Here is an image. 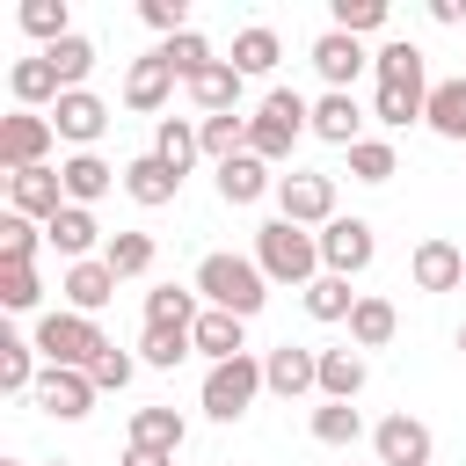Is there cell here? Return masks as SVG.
I'll return each mask as SVG.
<instances>
[{"instance_id":"obj_1","label":"cell","mask_w":466,"mask_h":466,"mask_svg":"<svg viewBox=\"0 0 466 466\" xmlns=\"http://www.w3.org/2000/svg\"><path fill=\"white\" fill-rule=\"evenodd\" d=\"M197 299L204 306H218V313H233V320H255L262 313V299H269V277H262V262L255 255H233V248H211L204 262H197Z\"/></svg>"},{"instance_id":"obj_2","label":"cell","mask_w":466,"mask_h":466,"mask_svg":"<svg viewBox=\"0 0 466 466\" xmlns=\"http://www.w3.org/2000/svg\"><path fill=\"white\" fill-rule=\"evenodd\" d=\"M313 131V102L299 95V87H269L262 102H255V116H248V153L255 160H291V146Z\"/></svg>"},{"instance_id":"obj_3","label":"cell","mask_w":466,"mask_h":466,"mask_svg":"<svg viewBox=\"0 0 466 466\" xmlns=\"http://www.w3.org/2000/svg\"><path fill=\"white\" fill-rule=\"evenodd\" d=\"M255 262H262L269 284L306 291V284L320 277V233H306V226H291V218H262V226H255Z\"/></svg>"},{"instance_id":"obj_4","label":"cell","mask_w":466,"mask_h":466,"mask_svg":"<svg viewBox=\"0 0 466 466\" xmlns=\"http://www.w3.org/2000/svg\"><path fill=\"white\" fill-rule=\"evenodd\" d=\"M29 342H36V357H44V364H58V371H87V364L109 350V335H102L87 313H73V306H51V313H36Z\"/></svg>"},{"instance_id":"obj_5","label":"cell","mask_w":466,"mask_h":466,"mask_svg":"<svg viewBox=\"0 0 466 466\" xmlns=\"http://www.w3.org/2000/svg\"><path fill=\"white\" fill-rule=\"evenodd\" d=\"M255 393H269V386H262V357L248 350V357H233V364H211V371H204L197 408H204L211 422H240V415L255 408Z\"/></svg>"},{"instance_id":"obj_6","label":"cell","mask_w":466,"mask_h":466,"mask_svg":"<svg viewBox=\"0 0 466 466\" xmlns=\"http://www.w3.org/2000/svg\"><path fill=\"white\" fill-rule=\"evenodd\" d=\"M277 218H291V226H328V218H342L335 211V175H320V167H291V175H277Z\"/></svg>"},{"instance_id":"obj_7","label":"cell","mask_w":466,"mask_h":466,"mask_svg":"<svg viewBox=\"0 0 466 466\" xmlns=\"http://www.w3.org/2000/svg\"><path fill=\"white\" fill-rule=\"evenodd\" d=\"M51 146H58V131H51L44 109H15V116H0V167H7V175L51 167Z\"/></svg>"},{"instance_id":"obj_8","label":"cell","mask_w":466,"mask_h":466,"mask_svg":"<svg viewBox=\"0 0 466 466\" xmlns=\"http://www.w3.org/2000/svg\"><path fill=\"white\" fill-rule=\"evenodd\" d=\"M371 255H379V233H371V218H328L320 226V269L328 277H364L371 269Z\"/></svg>"},{"instance_id":"obj_9","label":"cell","mask_w":466,"mask_h":466,"mask_svg":"<svg viewBox=\"0 0 466 466\" xmlns=\"http://www.w3.org/2000/svg\"><path fill=\"white\" fill-rule=\"evenodd\" d=\"M371 459L379 466H437V437H430V422L422 415H386V422H371Z\"/></svg>"},{"instance_id":"obj_10","label":"cell","mask_w":466,"mask_h":466,"mask_svg":"<svg viewBox=\"0 0 466 466\" xmlns=\"http://www.w3.org/2000/svg\"><path fill=\"white\" fill-rule=\"evenodd\" d=\"M408 284L415 291H466V248L459 240H444V233H422L415 240V255H408Z\"/></svg>"},{"instance_id":"obj_11","label":"cell","mask_w":466,"mask_h":466,"mask_svg":"<svg viewBox=\"0 0 466 466\" xmlns=\"http://www.w3.org/2000/svg\"><path fill=\"white\" fill-rule=\"evenodd\" d=\"M262 386H269L277 400H306V393H320V350H306V342H277V350H262Z\"/></svg>"},{"instance_id":"obj_12","label":"cell","mask_w":466,"mask_h":466,"mask_svg":"<svg viewBox=\"0 0 466 466\" xmlns=\"http://www.w3.org/2000/svg\"><path fill=\"white\" fill-rule=\"evenodd\" d=\"M51 131H58L73 153H95V138L109 131V102H102L95 87H66L58 109H51Z\"/></svg>"},{"instance_id":"obj_13","label":"cell","mask_w":466,"mask_h":466,"mask_svg":"<svg viewBox=\"0 0 466 466\" xmlns=\"http://www.w3.org/2000/svg\"><path fill=\"white\" fill-rule=\"evenodd\" d=\"M306 58H313V73L335 87V95H350L357 87V73L371 66V51H364V36H342V29H320L313 44H306Z\"/></svg>"},{"instance_id":"obj_14","label":"cell","mask_w":466,"mask_h":466,"mask_svg":"<svg viewBox=\"0 0 466 466\" xmlns=\"http://www.w3.org/2000/svg\"><path fill=\"white\" fill-rule=\"evenodd\" d=\"M29 400H36L51 422H80L102 393H95V379H87V371H58V364H44V379H36V393H29Z\"/></svg>"},{"instance_id":"obj_15","label":"cell","mask_w":466,"mask_h":466,"mask_svg":"<svg viewBox=\"0 0 466 466\" xmlns=\"http://www.w3.org/2000/svg\"><path fill=\"white\" fill-rule=\"evenodd\" d=\"M7 95H15V109H58V95H66V80H58V66L44 58V51H29V58H15L7 66Z\"/></svg>"},{"instance_id":"obj_16","label":"cell","mask_w":466,"mask_h":466,"mask_svg":"<svg viewBox=\"0 0 466 466\" xmlns=\"http://www.w3.org/2000/svg\"><path fill=\"white\" fill-rule=\"evenodd\" d=\"M58 182H66V204H87L95 211L109 189H124V167H109L102 153H66L58 160Z\"/></svg>"},{"instance_id":"obj_17","label":"cell","mask_w":466,"mask_h":466,"mask_svg":"<svg viewBox=\"0 0 466 466\" xmlns=\"http://www.w3.org/2000/svg\"><path fill=\"white\" fill-rule=\"evenodd\" d=\"M7 211H22V218H36V226H51V218L66 211V182H58V167L7 175Z\"/></svg>"},{"instance_id":"obj_18","label":"cell","mask_w":466,"mask_h":466,"mask_svg":"<svg viewBox=\"0 0 466 466\" xmlns=\"http://www.w3.org/2000/svg\"><path fill=\"white\" fill-rule=\"evenodd\" d=\"M182 80H175V66L160 58V51H146V58H131V73H124V109H138V116H153V109H167V95H175Z\"/></svg>"},{"instance_id":"obj_19","label":"cell","mask_w":466,"mask_h":466,"mask_svg":"<svg viewBox=\"0 0 466 466\" xmlns=\"http://www.w3.org/2000/svg\"><path fill=\"white\" fill-rule=\"evenodd\" d=\"M124 197H131L138 211H160V204L182 197V175H175L160 153H138V160H124Z\"/></svg>"},{"instance_id":"obj_20","label":"cell","mask_w":466,"mask_h":466,"mask_svg":"<svg viewBox=\"0 0 466 466\" xmlns=\"http://www.w3.org/2000/svg\"><path fill=\"white\" fill-rule=\"evenodd\" d=\"M313 138L350 153V146L364 138V109H357V95H335V87H320V95H313Z\"/></svg>"},{"instance_id":"obj_21","label":"cell","mask_w":466,"mask_h":466,"mask_svg":"<svg viewBox=\"0 0 466 466\" xmlns=\"http://www.w3.org/2000/svg\"><path fill=\"white\" fill-rule=\"evenodd\" d=\"M58 291H66V306H73V313H87V320H95V313L116 299V269H109L102 255H95V262H66V284H58Z\"/></svg>"},{"instance_id":"obj_22","label":"cell","mask_w":466,"mask_h":466,"mask_svg":"<svg viewBox=\"0 0 466 466\" xmlns=\"http://www.w3.org/2000/svg\"><path fill=\"white\" fill-rule=\"evenodd\" d=\"M371 73H379V87H430V58H422V44H408V36H386V44L371 51Z\"/></svg>"},{"instance_id":"obj_23","label":"cell","mask_w":466,"mask_h":466,"mask_svg":"<svg viewBox=\"0 0 466 466\" xmlns=\"http://www.w3.org/2000/svg\"><path fill=\"white\" fill-rule=\"evenodd\" d=\"M240 95H248V80L233 73V58H218V66H204V73L189 80L197 116H233V109H240Z\"/></svg>"},{"instance_id":"obj_24","label":"cell","mask_w":466,"mask_h":466,"mask_svg":"<svg viewBox=\"0 0 466 466\" xmlns=\"http://www.w3.org/2000/svg\"><path fill=\"white\" fill-rule=\"evenodd\" d=\"M44 240H51L66 262H95V240H102V226H95V211H87V204H66V211L44 226Z\"/></svg>"},{"instance_id":"obj_25","label":"cell","mask_w":466,"mask_h":466,"mask_svg":"<svg viewBox=\"0 0 466 466\" xmlns=\"http://www.w3.org/2000/svg\"><path fill=\"white\" fill-rule=\"evenodd\" d=\"M197 357H211V364H233V357H248V320H233V313L204 306V313H197Z\"/></svg>"},{"instance_id":"obj_26","label":"cell","mask_w":466,"mask_h":466,"mask_svg":"<svg viewBox=\"0 0 466 466\" xmlns=\"http://www.w3.org/2000/svg\"><path fill=\"white\" fill-rule=\"evenodd\" d=\"M131 444L138 451H182L189 444V422H182V408H131Z\"/></svg>"},{"instance_id":"obj_27","label":"cell","mask_w":466,"mask_h":466,"mask_svg":"<svg viewBox=\"0 0 466 466\" xmlns=\"http://www.w3.org/2000/svg\"><path fill=\"white\" fill-rule=\"evenodd\" d=\"M277 58H284V36H277L269 22H248V29L233 36V73H240V80H262V73H277Z\"/></svg>"},{"instance_id":"obj_28","label":"cell","mask_w":466,"mask_h":466,"mask_svg":"<svg viewBox=\"0 0 466 466\" xmlns=\"http://www.w3.org/2000/svg\"><path fill=\"white\" fill-rule=\"evenodd\" d=\"M277 189V175H269V160H255V153H233L226 167H218V197L226 204H262Z\"/></svg>"},{"instance_id":"obj_29","label":"cell","mask_w":466,"mask_h":466,"mask_svg":"<svg viewBox=\"0 0 466 466\" xmlns=\"http://www.w3.org/2000/svg\"><path fill=\"white\" fill-rule=\"evenodd\" d=\"M393 335H400V313H393V299L364 291V299H357V313H350V350H386Z\"/></svg>"},{"instance_id":"obj_30","label":"cell","mask_w":466,"mask_h":466,"mask_svg":"<svg viewBox=\"0 0 466 466\" xmlns=\"http://www.w3.org/2000/svg\"><path fill=\"white\" fill-rule=\"evenodd\" d=\"M422 124H430L437 138L466 146V73H451V80H437V87H430V109H422Z\"/></svg>"},{"instance_id":"obj_31","label":"cell","mask_w":466,"mask_h":466,"mask_svg":"<svg viewBox=\"0 0 466 466\" xmlns=\"http://www.w3.org/2000/svg\"><path fill=\"white\" fill-rule=\"evenodd\" d=\"M197 313H204L197 284H153L146 291V328H197Z\"/></svg>"},{"instance_id":"obj_32","label":"cell","mask_w":466,"mask_h":466,"mask_svg":"<svg viewBox=\"0 0 466 466\" xmlns=\"http://www.w3.org/2000/svg\"><path fill=\"white\" fill-rule=\"evenodd\" d=\"M371 379L364 350H320V400H357Z\"/></svg>"},{"instance_id":"obj_33","label":"cell","mask_w":466,"mask_h":466,"mask_svg":"<svg viewBox=\"0 0 466 466\" xmlns=\"http://www.w3.org/2000/svg\"><path fill=\"white\" fill-rule=\"evenodd\" d=\"M306 430H313V444H328V451H350V444L364 437V415H357V400H320V408L306 415Z\"/></svg>"},{"instance_id":"obj_34","label":"cell","mask_w":466,"mask_h":466,"mask_svg":"<svg viewBox=\"0 0 466 466\" xmlns=\"http://www.w3.org/2000/svg\"><path fill=\"white\" fill-rule=\"evenodd\" d=\"M437 87V80H430ZM430 87H371V124H386V131H408V124H422V109H430Z\"/></svg>"},{"instance_id":"obj_35","label":"cell","mask_w":466,"mask_h":466,"mask_svg":"<svg viewBox=\"0 0 466 466\" xmlns=\"http://www.w3.org/2000/svg\"><path fill=\"white\" fill-rule=\"evenodd\" d=\"M153 153L175 167V175H189L197 160H204V138H197V116H160V131H153Z\"/></svg>"},{"instance_id":"obj_36","label":"cell","mask_w":466,"mask_h":466,"mask_svg":"<svg viewBox=\"0 0 466 466\" xmlns=\"http://www.w3.org/2000/svg\"><path fill=\"white\" fill-rule=\"evenodd\" d=\"M44 379V357L29 335H0V393H36Z\"/></svg>"},{"instance_id":"obj_37","label":"cell","mask_w":466,"mask_h":466,"mask_svg":"<svg viewBox=\"0 0 466 466\" xmlns=\"http://www.w3.org/2000/svg\"><path fill=\"white\" fill-rule=\"evenodd\" d=\"M299 299H306V313H313V320L328 328V320H350L364 291H350V277H328V269H320V277H313V284H306Z\"/></svg>"},{"instance_id":"obj_38","label":"cell","mask_w":466,"mask_h":466,"mask_svg":"<svg viewBox=\"0 0 466 466\" xmlns=\"http://www.w3.org/2000/svg\"><path fill=\"white\" fill-rule=\"evenodd\" d=\"M182 357H197V328H138V364L175 371Z\"/></svg>"},{"instance_id":"obj_39","label":"cell","mask_w":466,"mask_h":466,"mask_svg":"<svg viewBox=\"0 0 466 466\" xmlns=\"http://www.w3.org/2000/svg\"><path fill=\"white\" fill-rule=\"evenodd\" d=\"M197 138H204V160L226 167L233 153H248V116H240V109H233V116H197Z\"/></svg>"},{"instance_id":"obj_40","label":"cell","mask_w":466,"mask_h":466,"mask_svg":"<svg viewBox=\"0 0 466 466\" xmlns=\"http://www.w3.org/2000/svg\"><path fill=\"white\" fill-rule=\"evenodd\" d=\"M15 22H22L44 51H51L58 36H73V7H66V0H22V7H15Z\"/></svg>"},{"instance_id":"obj_41","label":"cell","mask_w":466,"mask_h":466,"mask_svg":"<svg viewBox=\"0 0 466 466\" xmlns=\"http://www.w3.org/2000/svg\"><path fill=\"white\" fill-rule=\"evenodd\" d=\"M102 262L116 269V284H124V277H146V269H153V233H109V240H102Z\"/></svg>"},{"instance_id":"obj_42","label":"cell","mask_w":466,"mask_h":466,"mask_svg":"<svg viewBox=\"0 0 466 466\" xmlns=\"http://www.w3.org/2000/svg\"><path fill=\"white\" fill-rule=\"evenodd\" d=\"M0 306H7V313H36V306H44L36 262H0Z\"/></svg>"},{"instance_id":"obj_43","label":"cell","mask_w":466,"mask_h":466,"mask_svg":"<svg viewBox=\"0 0 466 466\" xmlns=\"http://www.w3.org/2000/svg\"><path fill=\"white\" fill-rule=\"evenodd\" d=\"M160 58L175 66V80H182V87H189V80H197L204 66H218V51H211V44L197 36V29H182V36H167V44H160Z\"/></svg>"},{"instance_id":"obj_44","label":"cell","mask_w":466,"mask_h":466,"mask_svg":"<svg viewBox=\"0 0 466 466\" xmlns=\"http://www.w3.org/2000/svg\"><path fill=\"white\" fill-rule=\"evenodd\" d=\"M400 175V153L386 138H357L350 146V182H393Z\"/></svg>"},{"instance_id":"obj_45","label":"cell","mask_w":466,"mask_h":466,"mask_svg":"<svg viewBox=\"0 0 466 466\" xmlns=\"http://www.w3.org/2000/svg\"><path fill=\"white\" fill-rule=\"evenodd\" d=\"M44 58L58 66V80H66V87H87V73H95V44H87L80 29H73V36H58Z\"/></svg>"},{"instance_id":"obj_46","label":"cell","mask_w":466,"mask_h":466,"mask_svg":"<svg viewBox=\"0 0 466 466\" xmlns=\"http://www.w3.org/2000/svg\"><path fill=\"white\" fill-rule=\"evenodd\" d=\"M36 248H44V226L22 211H0V262H36Z\"/></svg>"},{"instance_id":"obj_47","label":"cell","mask_w":466,"mask_h":466,"mask_svg":"<svg viewBox=\"0 0 466 466\" xmlns=\"http://www.w3.org/2000/svg\"><path fill=\"white\" fill-rule=\"evenodd\" d=\"M328 29L371 36V29H386V0H335V7H328Z\"/></svg>"},{"instance_id":"obj_48","label":"cell","mask_w":466,"mask_h":466,"mask_svg":"<svg viewBox=\"0 0 466 466\" xmlns=\"http://www.w3.org/2000/svg\"><path fill=\"white\" fill-rule=\"evenodd\" d=\"M87 379H95V393H124V386H131V379H138V357H131V350H116V342H109V350H102V357H95V364H87Z\"/></svg>"},{"instance_id":"obj_49","label":"cell","mask_w":466,"mask_h":466,"mask_svg":"<svg viewBox=\"0 0 466 466\" xmlns=\"http://www.w3.org/2000/svg\"><path fill=\"white\" fill-rule=\"evenodd\" d=\"M138 22H146V29H160V44H167V36H182V29H189V7H182V0H138Z\"/></svg>"},{"instance_id":"obj_50","label":"cell","mask_w":466,"mask_h":466,"mask_svg":"<svg viewBox=\"0 0 466 466\" xmlns=\"http://www.w3.org/2000/svg\"><path fill=\"white\" fill-rule=\"evenodd\" d=\"M116 466H175V459H167V451H138V444H124V459H116Z\"/></svg>"},{"instance_id":"obj_51","label":"cell","mask_w":466,"mask_h":466,"mask_svg":"<svg viewBox=\"0 0 466 466\" xmlns=\"http://www.w3.org/2000/svg\"><path fill=\"white\" fill-rule=\"evenodd\" d=\"M451 342H459V357H466V320H459V335H451Z\"/></svg>"},{"instance_id":"obj_52","label":"cell","mask_w":466,"mask_h":466,"mask_svg":"<svg viewBox=\"0 0 466 466\" xmlns=\"http://www.w3.org/2000/svg\"><path fill=\"white\" fill-rule=\"evenodd\" d=\"M0 466H29V459H0Z\"/></svg>"},{"instance_id":"obj_53","label":"cell","mask_w":466,"mask_h":466,"mask_svg":"<svg viewBox=\"0 0 466 466\" xmlns=\"http://www.w3.org/2000/svg\"><path fill=\"white\" fill-rule=\"evenodd\" d=\"M44 466H73V459H44Z\"/></svg>"}]
</instances>
